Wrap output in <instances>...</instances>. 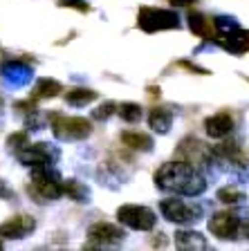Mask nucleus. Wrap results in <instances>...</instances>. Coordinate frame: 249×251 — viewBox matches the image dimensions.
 <instances>
[{"instance_id": "393cba45", "label": "nucleus", "mask_w": 249, "mask_h": 251, "mask_svg": "<svg viewBox=\"0 0 249 251\" xmlns=\"http://www.w3.org/2000/svg\"><path fill=\"white\" fill-rule=\"evenodd\" d=\"M27 144H29V137H27V132H14V135H9V139H7V146L11 148V151H21V148H25Z\"/></svg>"}, {"instance_id": "a878e982", "label": "nucleus", "mask_w": 249, "mask_h": 251, "mask_svg": "<svg viewBox=\"0 0 249 251\" xmlns=\"http://www.w3.org/2000/svg\"><path fill=\"white\" fill-rule=\"evenodd\" d=\"M58 5L61 7H74V9H79V11H88L90 9V5L88 2H83V0H61Z\"/></svg>"}, {"instance_id": "f8f14e48", "label": "nucleus", "mask_w": 249, "mask_h": 251, "mask_svg": "<svg viewBox=\"0 0 249 251\" xmlns=\"http://www.w3.org/2000/svg\"><path fill=\"white\" fill-rule=\"evenodd\" d=\"M204 128H207V135L213 139H222V137L231 135L234 130V119L229 112H220V115H213L204 121Z\"/></svg>"}, {"instance_id": "6e6552de", "label": "nucleus", "mask_w": 249, "mask_h": 251, "mask_svg": "<svg viewBox=\"0 0 249 251\" xmlns=\"http://www.w3.org/2000/svg\"><path fill=\"white\" fill-rule=\"evenodd\" d=\"M126 233L110 222H97L88 229V247H114L124 242Z\"/></svg>"}, {"instance_id": "f03ea898", "label": "nucleus", "mask_w": 249, "mask_h": 251, "mask_svg": "<svg viewBox=\"0 0 249 251\" xmlns=\"http://www.w3.org/2000/svg\"><path fill=\"white\" fill-rule=\"evenodd\" d=\"M27 193L36 204L56 202L65 191H63V179L52 166H34L31 177L27 184Z\"/></svg>"}, {"instance_id": "5701e85b", "label": "nucleus", "mask_w": 249, "mask_h": 251, "mask_svg": "<svg viewBox=\"0 0 249 251\" xmlns=\"http://www.w3.org/2000/svg\"><path fill=\"white\" fill-rule=\"evenodd\" d=\"M213 25H216V29H218L220 34H229V31L238 29V21H236L234 16H216V18H213Z\"/></svg>"}, {"instance_id": "b1692460", "label": "nucleus", "mask_w": 249, "mask_h": 251, "mask_svg": "<svg viewBox=\"0 0 249 251\" xmlns=\"http://www.w3.org/2000/svg\"><path fill=\"white\" fill-rule=\"evenodd\" d=\"M114 112H117V105H114L112 101H106V103H101L97 110H92V119L106 121V119H110Z\"/></svg>"}, {"instance_id": "2eb2a0df", "label": "nucleus", "mask_w": 249, "mask_h": 251, "mask_svg": "<svg viewBox=\"0 0 249 251\" xmlns=\"http://www.w3.org/2000/svg\"><path fill=\"white\" fill-rule=\"evenodd\" d=\"M148 126L160 135H166L173 126V112L166 108H155L151 112V117H148Z\"/></svg>"}, {"instance_id": "dca6fc26", "label": "nucleus", "mask_w": 249, "mask_h": 251, "mask_svg": "<svg viewBox=\"0 0 249 251\" xmlns=\"http://www.w3.org/2000/svg\"><path fill=\"white\" fill-rule=\"evenodd\" d=\"M58 92H63V85L56 78H38L34 85V99H54Z\"/></svg>"}, {"instance_id": "6ab92c4d", "label": "nucleus", "mask_w": 249, "mask_h": 251, "mask_svg": "<svg viewBox=\"0 0 249 251\" xmlns=\"http://www.w3.org/2000/svg\"><path fill=\"white\" fill-rule=\"evenodd\" d=\"M94 99H97V92L88 90V88H74L65 94V101H68L70 105H74V108H83V105L92 103Z\"/></svg>"}, {"instance_id": "aec40b11", "label": "nucleus", "mask_w": 249, "mask_h": 251, "mask_svg": "<svg viewBox=\"0 0 249 251\" xmlns=\"http://www.w3.org/2000/svg\"><path fill=\"white\" fill-rule=\"evenodd\" d=\"M117 112H119V117L126 121V124H137V121L141 119V105L139 103L126 101V103H121L119 108H117Z\"/></svg>"}, {"instance_id": "f257e3e1", "label": "nucleus", "mask_w": 249, "mask_h": 251, "mask_svg": "<svg viewBox=\"0 0 249 251\" xmlns=\"http://www.w3.org/2000/svg\"><path fill=\"white\" fill-rule=\"evenodd\" d=\"M157 188L166 193L195 198L207 191V179L187 162H168L155 173Z\"/></svg>"}, {"instance_id": "412c9836", "label": "nucleus", "mask_w": 249, "mask_h": 251, "mask_svg": "<svg viewBox=\"0 0 249 251\" xmlns=\"http://www.w3.org/2000/svg\"><path fill=\"white\" fill-rule=\"evenodd\" d=\"M189 27H191V31L195 36H207L209 34V21L202 14H197V11L189 14Z\"/></svg>"}, {"instance_id": "423d86ee", "label": "nucleus", "mask_w": 249, "mask_h": 251, "mask_svg": "<svg viewBox=\"0 0 249 251\" xmlns=\"http://www.w3.org/2000/svg\"><path fill=\"white\" fill-rule=\"evenodd\" d=\"M117 220L133 231H151V229H155L157 215L153 213L148 206L124 204V206H119V211H117Z\"/></svg>"}, {"instance_id": "4468645a", "label": "nucleus", "mask_w": 249, "mask_h": 251, "mask_svg": "<svg viewBox=\"0 0 249 251\" xmlns=\"http://www.w3.org/2000/svg\"><path fill=\"white\" fill-rule=\"evenodd\" d=\"M222 47L227 50V52L231 54H243L249 50V31H243L238 27V29L229 31V34H224V41H222Z\"/></svg>"}, {"instance_id": "39448f33", "label": "nucleus", "mask_w": 249, "mask_h": 251, "mask_svg": "<svg viewBox=\"0 0 249 251\" xmlns=\"http://www.w3.org/2000/svg\"><path fill=\"white\" fill-rule=\"evenodd\" d=\"M16 157H18V162L23 164V166H52V164L58 162V157H61V151L54 146H50V144H45V141H38V144H27L25 148H21V151L16 152Z\"/></svg>"}, {"instance_id": "cd10ccee", "label": "nucleus", "mask_w": 249, "mask_h": 251, "mask_svg": "<svg viewBox=\"0 0 249 251\" xmlns=\"http://www.w3.org/2000/svg\"><path fill=\"white\" fill-rule=\"evenodd\" d=\"M171 2H173V5H189V2H193V0H171Z\"/></svg>"}, {"instance_id": "ddd939ff", "label": "nucleus", "mask_w": 249, "mask_h": 251, "mask_svg": "<svg viewBox=\"0 0 249 251\" xmlns=\"http://www.w3.org/2000/svg\"><path fill=\"white\" fill-rule=\"evenodd\" d=\"M175 247L182 251H204L209 249V242L202 233L197 231H177L175 233Z\"/></svg>"}, {"instance_id": "bb28decb", "label": "nucleus", "mask_w": 249, "mask_h": 251, "mask_svg": "<svg viewBox=\"0 0 249 251\" xmlns=\"http://www.w3.org/2000/svg\"><path fill=\"white\" fill-rule=\"evenodd\" d=\"M0 198H2V200H11V198H14V191H9V188H7L5 179H0Z\"/></svg>"}, {"instance_id": "9b49d317", "label": "nucleus", "mask_w": 249, "mask_h": 251, "mask_svg": "<svg viewBox=\"0 0 249 251\" xmlns=\"http://www.w3.org/2000/svg\"><path fill=\"white\" fill-rule=\"evenodd\" d=\"M0 72H2V78H5L9 85H14V88L27 85L31 81V76H34L29 65H25V63H21V61H7Z\"/></svg>"}, {"instance_id": "0eeeda50", "label": "nucleus", "mask_w": 249, "mask_h": 251, "mask_svg": "<svg viewBox=\"0 0 249 251\" xmlns=\"http://www.w3.org/2000/svg\"><path fill=\"white\" fill-rule=\"evenodd\" d=\"M137 25L144 31L153 34V31H164V29H177L180 27V18L175 11L168 9H141L137 16Z\"/></svg>"}, {"instance_id": "a211bd4d", "label": "nucleus", "mask_w": 249, "mask_h": 251, "mask_svg": "<svg viewBox=\"0 0 249 251\" xmlns=\"http://www.w3.org/2000/svg\"><path fill=\"white\" fill-rule=\"evenodd\" d=\"M63 191L68 198H72L74 202L79 204H88L90 202V188L85 184L77 182V179H68V182H63Z\"/></svg>"}, {"instance_id": "f3484780", "label": "nucleus", "mask_w": 249, "mask_h": 251, "mask_svg": "<svg viewBox=\"0 0 249 251\" xmlns=\"http://www.w3.org/2000/svg\"><path fill=\"white\" fill-rule=\"evenodd\" d=\"M121 141H124L128 148H135V151H141V152H148L153 151V139L144 132H121Z\"/></svg>"}, {"instance_id": "7ed1b4c3", "label": "nucleus", "mask_w": 249, "mask_h": 251, "mask_svg": "<svg viewBox=\"0 0 249 251\" xmlns=\"http://www.w3.org/2000/svg\"><path fill=\"white\" fill-rule=\"evenodd\" d=\"M52 132L56 139L61 141H81L90 137L92 132V124L83 117H63V115H52Z\"/></svg>"}, {"instance_id": "4be33fe9", "label": "nucleus", "mask_w": 249, "mask_h": 251, "mask_svg": "<svg viewBox=\"0 0 249 251\" xmlns=\"http://www.w3.org/2000/svg\"><path fill=\"white\" fill-rule=\"evenodd\" d=\"M218 200L222 204H240L245 200V195L240 193L236 186H224L218 191Z\"/></svg>"}, {"instance_id": "9d476101", "label": "nucleus", "mask_w": 249, "mask_h": 251, "mask_svg": "<svg viewBox=\"0 0 249 251\" xmlns=\"http://www.w3.org/2000/svg\"><path fill=\"white\" fill-rule=\"evenodd\" d=\"M36 229V220L31 215H14L0 225V238L5 240H23Z\"/></svg>"}, {"instance_id": "1a4fd4ad", "label": "nucleus", "mask_w": 249, "mask_h": 251, "mask_svg": "<svg viewBox=\"0 0 249 251\" xmlns=\"http://www.w3.org/2000/svg\"><path fill=\"white\" fill-rule=\"evenodd\" d=\"M209 231H211L218 240H234L238 238L240 231V218L229 211H220L209 220Z\"/></svg>"}, {"instance_id": "20e7f679", "label": "nucleus", "mask_w": 249, "mask_h": 251, "mask_svg": "<svg viewBox=\"0 0 249 251\" xmlns=\"http://www.w3.org/2000/svg\"><path fill=\"white\" fill-rule=\"evenodd\" d=\"M160 211L168 222L175 225H191L202 218V206L193 202H184V200H162L160 202Z\"/></svg>"}]
</instances>
